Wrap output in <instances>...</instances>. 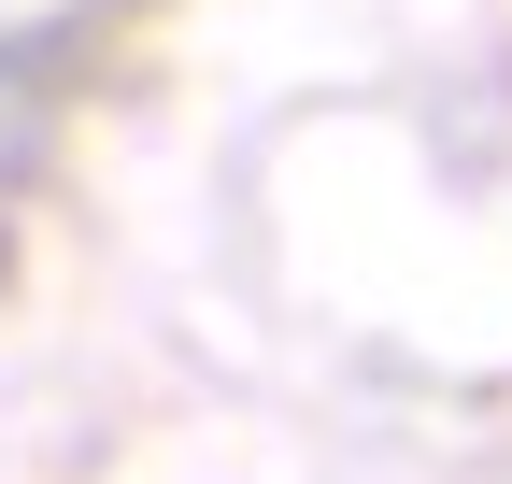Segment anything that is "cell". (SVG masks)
Wrapping results in <instances>:
<instances>
[{"instance_id": "cell-2", "label": "cell", "mask_w": 512, "mask_h": 484, "mask_svg": "<svg viewBox=\"0 0 512 484\" xmlns=\"http://www.w3.org/2000/svg\"><path fill=\"white\" fill-rule=\"evenodd\" d=\"M0 285H15V228H0Z\"/></svg>"}, {"instance_id": "cell-1", "label": "cell", "mask_w": 512, "mask_h": 484, "mask_svg": "<svg viewBox=\"0 0 512 484\" xmlns=\"http://www.w3.org/2000/svg\"><path fill=\"white\" fill-rule=\"evenodd\" d=\"M114 15H128V0H72V15H43V29H0V171H43L57 100H72L86 43H100Z\"/></svg>"}]
</instances>
